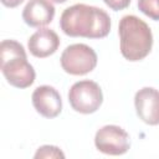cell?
I'll list each match as a JSON object with an SVG mask.
<instances>
[{
    "mask_svg": "<svg viewBox=\"0 0 159 159\" xmlns=\"http://www.w3.org/2000/svg\"><path fill=\"white\" fill-rule=\"evenodd\" d=\"M2 5L6 6V7H16L19 6L20 4L24 2V0H1Z\"/></svg>",
    "mask_w": 159,
    "mask_h": 159,
    "instance_id": "obj_14",
    "label": "cell"
},
{
    "mask_svg": "<svg viewBox=\"0 0 159 159\" xmlns=\"http://www.w3.org/2000/svg\"><path fill=\"white\" fill-rule=\"evenodd\" d=\"M55 16V7L50 0H30L22 10V20L31 27L48 25Z\"/></svg>",
    "mask_w": 159,
    "mask_h": 159,
    "instance_id": "obj_10",
    "label": "cell"
},
{
    "mask_svg": "<svg viewBox=\"0 0 159 159\" xmlns=\"http://www.w3.org/2000/svg\"><path fill=\"white\" fill-rule=\"evenodd\" d=\"M134 106L138 117L149 125L159 124V91L153 87H143L134 96Z\"/></svg>",
    "mask_w": 159,
    "mask_h": 159,
    "instance_id": "obj_7",
    "label": "cell"
},
{
    "mask_svg": "<svg viewBox=\"0 0 159 159\" xmlns=\"http://www.w3.org/2000/svg\"><path fill=\"white\" fill-rule=\"evenodd\" d=\"M36 159L39 158H51V159H63L65 158V154L62 153V150L58 148V147H55V145H42L37 149V152L35 153L34 155Z\"/></svg>",
    "mask_w": 159,
    "mask_h": 159,
    "instance_id": "obj_12",
    "label": "cell"
},
{
    "mask_svg": "<svg viewBox=\"0 0 159 159\" xmlns=\"http://www.w3.org/2000/svg\"><path fill=\"white\" fill-rule=\"evenodd\" d=\"M96 148L108 155H122L130 148L129 134L119 125L108 124L99 128L94 135Z\"/></svg>",
    "mask_w": 159,
    "mask_h": 159,
    "instance_id": "obj_6",
    "label": "cell"
},
{
    "mask_svg": "<svg viewBox=\"0 0 159 159\" xmlns=\"http://www.w3.org/2000/svg\"><path fill=\"white\" fill-rule=\"evenodd\" d=\"M0 68L6 81L16 88H27L35 82V70L27 61L24 46L17 41H1Z\"/></svg>",
    "mask_w": 159,
    "mask_h": 159,
    "instance_id": "obj_3",
    "label": "cell"
},
{
    "mask_svg": "<svg viewBox=\"0 0 159 159\" xmlns=\"http://www.w3.org/2000/svg\"><path fill=\"white\" fill-rule=\"evenodd\" d=\"M122 56L130 61H140L152 51L153 34L150 27L135 15H125L118 26Z\"/></svg>",
    "mask_w": 159,
    "mask_h": 159,
    "instance_id": "obj_2",
    "label": "cell"
},
{
    "mask_svg": "<svg viewBox=\"0 0 159 159\" xmlns=\"http://www.w3.org/2000/svg\"><path fill=\"white\" fill-rule=\"evenodd\" d=\"M71 107L82 114H91L99 109L103 102V93L99 84L91 80L78 81L68 91Z\"/></svg>",
    "mask_w": 159,
    "mask_h": 159,
    "instance_id": "obj_4",
    "label": "cell"
},
{
    "mask_svg": "<svg viewBox=\"0 0 159 159\" xmlns=\"http://www.w3.org/2000/svg\"><path fill=\"white\" fill-rule=\"evenodd\" d=\"M60 27L63 34L71 37L103 39L111 31V17L99 7L75 4L63 10Z\"/></svg>",
    "mask_w": 159,
    "mask_h": 159,
    "instance_id": "obj_1",
    "label": "cell"
},
{
    "mask_svg": "<svg viewBox=\"0 0 159 159\" xmlns=\"http://www.w3.org/2000/svg\"><path fill=\"white\" fill-rule=\"evenodd\" d=\"M103 2L109 9L114 11H119V10H124L125 7H128L130 4V0H103Z\"/></svg>",
    "mask_w": 159,
    "mask_h": 159,
    "instance_id": "obj_13",
    "label": "cell"
},
{
    "mask_svg": "<svg viewBox=\"0 0 159 159\" xmlns=\"http://www.w3.org/2000/svg\"><path fill=\"white\" fill-rule=\"evenodd\" d=\"M97 53L84 43L67 46L61 55V67L65 72L73 76H83L93 71L97 66Z\"/></svg>",
    "mask_w": 159,
    "mask_h": 159,
    "instance_id": "obj_5",
    "label": "cell"
},
{
    "mask_svg": "<svg viewBox=\"0 0 159 159\" xmlns=\"http://www.w3.org/2000/svg\"><path fill=\"white\" fill-rule=\"evenodd\" d=\"M60 46L58 35L51 29H40L32 34L27 41V47L32 56L45 58L53 55Z\"/></svg>",
    "mask_w": 159,
    "mask_h": 159,
    "instance_id": "obj_9",
    "label": "cell"
},
{
    "mask_svg": "<svg viewBox=\"0 0 159 159\" xmlns=\"http://www.w3.org/2000/svg\"><path fill=\"white\" fill-rule=\"evenodd\" d=\"M138 9L152 20L159 21V0H138Z\"/></svg>",
    "mask_w": 159,
    "mask_h": 159,
    "instance_id": "obj_11",
    "label": "cell"
},
{
    "mask_svg": "<svg viewBox=\"0 0 159 159\" xmlns=\"http://www.w3.org/2000/svg\"><path fill=\"white\" fill-rule=\"evenodd\" d=\"M52 2H56V4H62V2H66L67 0H50Z\"/></svg>",
    "mask_w": 159,
    "mask_h": 159,
    "instance_id": "obj_15",
    "label": "cell"
},
{
    "mask_svg": "<svg viewBox=\"0 0 159 159\" xmlns=\"http://www.w3.org/2000/svg\"><path fill=\"white\" fill-rule=\"evenodd\" d=\"M32 106L45 118H55L62 111V99L57 89L51 86H39L31 96Z\"/></svg>",
    "mask_w": 159,
    "mask_h": 159,
    "instance_id": "obj_8",
    "label": "cell"
}]
</instances>
